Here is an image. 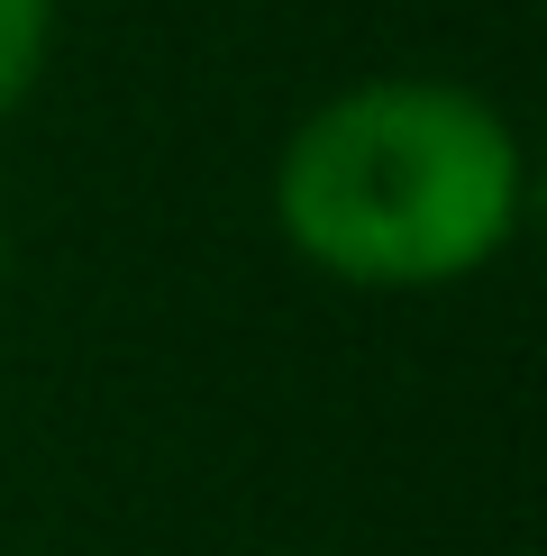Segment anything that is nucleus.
Returning <instances> with one entry per match:
<instances>
[{
	"label": "nucleus",
	"instance_id": "2",
	"mask_svg": "<svg viewBox=\"0 0 547 556\" xmlns=\"http://www.w3.org/2000/svg\"><path fill=\"white\" fill-rule=\"evenodd\" d=\"M46 46H55V0H0V119L37 91Z\"/></svg>",
	"mask_w": 547,
	"mask_h": 556
},
{
	"label": "nucleus",
	"instance_id": "1",
	"mask_svg": "<svg viewBox=\"0 0 547 556\" xmlns=\"http://www.w3.org/2000/svg\"><path fill=\"white\" fill-rule=\"evenodd\" d=\"M530 165L474 83L374 74L310 110L274 155V228L356 292H447L520 238Z\"/></svg>",
	"mask_w": 547,
	"mask_h": 556
},
{
	"label": "nucleus",
	"instance_id": "3",
	"mask_svg": "<svg viewBox=\"0 0 547 556\" xmlns=\"http://www.w3.org/2000/svg\"><path fill=\"white\" fill-rule=\"evenodd\" d=\"M0 247H10V238H0Z\"/></svg>",
	"mask_w": 547,
	"mask_h": 556
}]
</instances>
